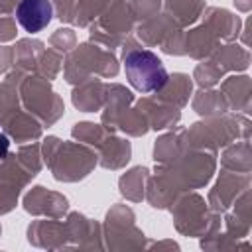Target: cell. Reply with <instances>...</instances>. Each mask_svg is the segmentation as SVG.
<instances>
[{"instance_id":"7a4b0ae2","label":"cell","mask_w":252,"mask_h":252,"mask_svg":"<svg viewBox=\"0 0 252 252\" xmlns=\"http://www.w3.org/2000/svg\"><path fill=\"white\" fill-rule=\"evenodd\" d=\"M53 16V8L49 0H20L16 6V20L18 24L30 32H41Z\"/></svg>"},{"instance_id":"3957f363","label":"cell","mask_w":252,"mask_h":252,"mask_svg":"<svg viewBox=\"0 0 252 252\" xmlns=\"http://www.w3.org/2000/svg\"><path fill=\"white\" fill-rule=\"evenodd\" d=\"M8 148H10V140L4 134H0V158H4L8 154Z\"/></svg>"},{"instance_id":"6da1fadb","label":"cell","mask_w":252,"mask_h":252,"mask_svg":"<svg viewBox=\"0 0 252 252\" xmlns=\"http://www.w3.org/2000/svg\"><path fill=\"white\" fill-rule=\"evenodd\" d=\"M124 73L130 85L140 93L159 91L167 83V71L161 59L148 49H134L126 53Z\"/></svg>"}]
</instances>
